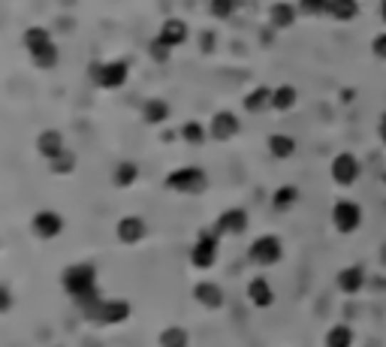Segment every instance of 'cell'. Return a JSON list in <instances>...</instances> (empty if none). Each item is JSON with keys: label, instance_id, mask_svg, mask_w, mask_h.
<instances>
[{"label": "cell", "instance_id": "6da1fadb", "mask_svg": "<svg viewBox=\"0 0 386 347\" xmlns=\"http://www.w3.org/2000/svg\"><path fill=\"white\" fill-rule=\"evenodd\" d=\"M21 40H24V48H28V55L33 61V67H40V70H55L58 67L61 51H58L55 40H51V33L46 28L33 24V28L24 31Z\"/></svg>", "mask_w": 386, "mask_h": 347}, {"label": "cell", "instance_id": "7a4b0ae2", "mask_svg": "<svg viewBox=\"0 0 386 347\" xmlns=\"http://www.w3.org/2000/svg\"><path fill=\"white\" fill-rule=\"evenodd\" d=\"M61 287L67 290V296H73V302L82 296H91V293H97V266L94 263L67 266L61 275Z\"/></svg>", "mask_w": 386, "mask_h": 347}, {"label": "cell", "instance_id": "3957f363", "mask_svg": "<svg viewBox=\"0 0 386 347\" xmlns=\"http://www.w3.org/2000/svg\"><path fill=\"white\" fill-rule=\"evenodd\" d=\"M163 185H166V190H172V194L197 197L209 187V175H205V170H199V166H182V170H172L166 175Z\"/></svg>", "mask_w": 386, "mask_h": 347}, {"label": "cell", "instance_id": "277c9868", "mask_svg": "<svg viewBox=\"0 0 386 347\" xmlns=\"http://www.w3.org/2000/svg\"><path fill=\"white\" fill-rule=\"evenodd\" d=\"M248 260L254 266H260V269L278 266L281 260H284V242H281L278 236H272V233L256 236L251 245H248Z\"/></svg>", "mask_w": 386, "mask_h": 347}, {"label": "cell", "instance_id": "5b68a950", "mask_svg": "<svg viewBox=\"0 0 386 347\" xmlns=\"http://www.w3.org/2000/svg\"><path fill=\"white\" fill-rule=\"evenodd\" d=\"M91 79L103 91H118L130 79V67L127 61H97L91 63Z\"/></svg>", "mask_w": 386, "mask_h": 347}, {"label": "cell", "instance_id": "8992f818", "mask_svg": "<svg viewBox=\"0 0 386 347\" xmlns=\"http://www.w3.org/2000/svg\"><path fill=\"white\" fill-rule=\"evenodd\" d=\"M217 257H221V236L212 233V229H202L190 248V263L197 269H212Z\"/></svg>", "mask_w": 386, "mask_h": 347}, {"label": "cell", "instance_id": "52a82bcc", "mask_svg": "<svg viewBox=\"0 0 386 347\" xmlns=\"http://www.w3.org/2000/svg\"><path fill=\"white\" fill-rule=\"evenodd\" d=\"M332 227L338 229L341 236H353L359 227H362V205L353 200H338L332 205Z\"/></svg>", "mask_w": 386, "mask_h": 347}, {"label": "cell", "instance_id": "ba28073f", "mask_svg": "<svg viewBox=\"0 0 386 347\" xmlns=\"http://www.w3.org/2000/svg\"><path fill=\"white\" fill-rule=\"evenodd\" d=\"M329 175H332V182L341 185V187H353L359 182V175H362V163H359L356 154L350 151H341L332 157L329 163Z\"/></svg>", "mask_w": 386, "mask_h": 347}, {"label": "cell", "instance_id": "9c48e42d", "mask_svg": "<svg viewBox=\"0 0 386 347\" xmlns=\"http://www.w3.org/2000/svg\"><path fill=\"white\" fill-rule=\"evenodd\" d=\"M130 314H133V302L130 299L112 296V299H103L100 302L94 323H100V326H121V323L130 320Z\"/></svg>", "mask_w": 386, "mask_h": 347}, {"label": "cell", "instance_id": "30bf717a", "mask_svg": "<svg viewBox=\"0 0 386 347\" xmlns=\"http://www.w3.org/2000/svg\"><path fill=\"white\" fill-rule=\"evenodd\" d=\"M63 217L58 212H51V209H43V212H36L31 217V229H33V236L40 239V242H55L61 233H63Z\"/></svg>", "mask_w": 386, "mask_h": 347}, {"label": "cell", "instance_id": "8fae6325", "mask_svg": "<svg viewBox=\"0 0 386 347\" xmlns=\"http://www.w3.org/2000/svg\"><path fill=\"white\" fill-rule=\"evenodd\" d=\"M241 133V121L236 112H214L212 121H209V136L214 143H229V139H236Z\"/></svg>", "mask_w": 386, "mask_h": 347}, {"label": "cell", "instance_id": "7c38bea8", "mask_svg": "<svg viewBox=\"0 0 386 347\" xmlns=\"http://www.w3.org/2000/svg\"><path fill=\"white\" fill-rule=\"evenodd\" d=\"M244 229H248V212L244 209H224L221 214H217V221H214V233L217 236H229V239H236V236H244Z\"/></svg>", "mask_w": 386, "mask_h": 347}, {"label": "cell", "instance_id": "4fadbf2b", "mask_svg": "<svg viewBox=\"0 0 386 347\" xmlns=\"http://www.w3.org/2000/svg\"><path fill=\"white\" fill-rule=\"evenodd\" d=\"M115 236H118L121 245H139L148 236V224L145 217L139 214H124L118 224H115Z\"/></svg>", "mask_w": 386, "mask_h": 347}, {"label": "cell", "instance_id": "5bb4252c", "mask_svg": "<svg viewBox=\"0 0 386 347\" xmlns=\"http://www.w3.org/2000/svg\"><path fill=\"white\" fill-rule=\"evenodd\" d=\"M193 299H197L199 308L205 311H217V308H224V287L217 284V281H199L197 287H193Z\"/></svg>", "mask_w": 386, "mask_h": 347}, {"label": "cell", "instance_id": "9a60e30c", "mask_svg": "<svg viewBox=\"0 0 386 347\" xmlns=\"http://www.w3.org/2000/svg\"><path fill=\"white\" fill-rule=\"evenodd\" d=\"M157 40H160L163 46H169V48L184 46V43L190 40V28H187V21H182V19H166V21L160 24Z\"/></svg>", "mask_w": 386, "mask_h": 347}, {"label": "cell", "instance_id": "2e32d148", "mask_svg": "<svg viewBox=\"0 0 386 347\" xmlns=\"http://www.w3.org/2000/svg\"><path fill=\"white\" fill-rule=\"evenodd\" d=\"M244 296H248V302H251L254 308H268V305L275 302V287L268 284V278L256 275V278L248 281V290H244Z\"/></svg>", "mask_w": 386, "mask_h": 347}, {"label": "cell", "instance_id": "e0dca14e", "mask_svg": "<svg viewBox=\"0 0 386 347\" xmlns=\"http://www.w3.org/2000/svg\"><path fill=\"white\" fill-rule=\"evenodd\" d=\"M335 284H338V290L341 293H347V296H356L359 290L365 287V269L362 266H344L341 272L335 275Z\"/></svg>", "mask_w": 386, "mask_h": 347}, {"label": "cell", "instance_id": "ac0fdd59", "mask_svg": "<svg viewBox=\"0 0 386 347\" xmlns=\"http://www.w3.org/2000/svg\"><path fill=\"white\" fill-rule=\"evenodd\" d=\"M296 19H299V6L287 4V0H278V4H272V9H268V24L278 28V31L293 28Z\"/></svg>", "mask_w": 386, "mask_h": 347}, {"label": "cell", "instance_id": "d6986e66", "mask_svg": "<svg viewBox=\"0 0 386 347\" xmlns=\"http://www.w3.org/2000/svg\"><path fill=\"white\" fill-rule=\"evenodd\" d=\"M67 148V143H63V133L61 130H43L40 136H36V154L40 157H46V160H51V157H58V154Z\"/></svg>", "mask_w": 386, "mask_h": 347}, {"label": "cell", "instance_id": "ffe728a7", "mask_svg": "<svg viewBox=\"0 0 386 347\" xmlns=\"http://www.w3.org/2000/svg\"><path fill=\"white\" fill-rule=\"evenodd\" d=\"M241 106H244V112H254V115H263V112H268V109H272V88L256 85L254 91L244 94Z\"/></svg>", "mask_w": 386, "mask_h": 347}, {"label": "cell", "instance_id": "44dd1931", "mask_svg": "<svg viewBox=\"0 0 386 347\" xmlns=\"http://www.w3.org/2000/svg\"><path fill=\"white\" fill-rule=\"evenodd\" d=\"M172 115L169 109V103H166L163 97H151L142 103V121L151 124V127H157V124H166V118Z\"/></svg>", "mask_w": 386, "mask_h": 347}, {"label": "cell", "instance_id": "7402d4cb", "mask_svg": "<svg viewBox=\"0 0 386 347\" xmlns=\"http://www.w3.org/2000/svg\"><path fill=\"white\" fill-rule=\"evenodd\" d=\"M296 103H299V91L293 85L272 88V112H290V109H296Z\"/></svg>", "mask_w": 386, "mask_h": 347}, {"label": "cell", "instance_id": "603a6c76", "mask_svg": "<svg viewBox=\"0 0 386 347\" xmlns=\"http://www.w3.org/2000/svg\"><path fill=\"white\" fill-rule=\"evenodd\" d=\"M323 344L326 347H353L356 344V332H353L350 323H335V326H329Z\"/></svg>", "mask_w": 386, "mask_h": 347}, {"label": "cell", "instance_id": "cb8c5ba5", "mask_svg": "<svg viewBox=\"0 0 386 347\" xmlns=\"http://www.w3.org/2000/svg\"><path fill=\"white\" fill-rule=\"evenodd\" d=\"M268 154L278 160H287L296 154V139L290 133H272L268 136Z\"/></svg>", "mask_w": 386, "mask_h": 347}, {"label": "cell", "instance_id": "d4e9b609", "mask_svg": "<svg viewBox=\"0 0 386 347\" xmlns=\"http://www.w3.org/2000/svg\"><path fill=\"white\" fill-rule=\"evenodd\" d=\"M329 19L341 24L359 19V0H329Z\"/></svg>", "mask_w": 386, "mask_h": 347}, {"label": "cell", "instance_id": "484cf974", "mask_svg": "<svg viewBox=\"0 0 386 347\" xmlns=\"http://www.w3.org/2000/svg\"><path fill=\"white\" fill-rule=\"evenodd\" d=\"M112 182H115V187H133L136 182H139V166L136 163H130V160H121L118 166H115V172H112Z\"/></svg>", "mask_w": 386, "mask_h": 347}, {"label": "cell", "instance_id": "4316f807", "mask_svg": "<svg viewBox=\"0 0 386 347\" xmlns=\"http://www.w3.org/2000/svg\"><path fill=\"white\" fill-rule=\"evenodd\" d=\"M75 163H79V157H75L70 148H63L58 157L48 160V172L51 175H70V172H75Z\"/></svg>", "mask_w": 386, "mask_h": 347}, {"label": "cell", "instance_id": "83f0119b", "mask_svg": "<svg viewBox=\"0 0 386 347\" xmlns=\"http://www.w3.org/2000/svg\"><path fill=\"white\" fill-rule=\"evenodd\" d=\"M296 202H299V187H296V185H284V187H278L272 194L275 212H290Z\"/></svg>", "mask_w": 386, "mask_h": 347}, {"label": "cell", "instance_id": "f1b7e54d", "mask_svg": "<svg viewBox=\"0 0 386 347\" xmlns=\"http://www.w3.org/2000/svg\"><path fill=\"white\" fill-rule=\"evenodd\" d=\"M178 136H182L187 145H202L205 136H209V127L199 124V121H184L182 127H178Z\"/></svg>", "mask_w": 386, "mask_h": 347}, {"label": "cell", "instance_id": "f546056e", "mask_svg": "<svg viewBox=\"0 0 386 347\" xmlns=\"http://www.w3.org/2000/svg\"><path fill=\"white\" fill-rule=\"evenodd\" d=\"M157 347H190V336L182 326H166L157 338Z\"/></svg>", "mask_w": 386, "mask_h": 347}, {"label": "cell", "instance_id": "4dcf8cb0", "mask_svg": "<svg viewBox=\"0 0 386 347\" xmlns=\"http://www.w3.org/2000/svg\"><path fill=\"white\" fill-rule=\"evenodd\" d=\"M296 6H299L302 16H311V19L329 16V0H299Z\"/></svg>", "mask_w": 386, "mask_h": 347}, {"label": "cell", "instance_id": "1f68e13d", "mask_svg": "<svg viewBox=\"0 0 386 347\" xmlns=\"http://www.w3.org/2000/svg\"><path fill=\"white\" fill-rule=\"evenodd\" d=\"M236 0H209V12L214 19H233V12H236Z\"/></svg>", "mask_w": 386, "mask_h": 347}, {"label": "cell", "instance_id": "d6a6232c", "mask_svg": "<svg viewBox=\"0 0 386 347\" xmlns=\"http://www.w3.org/2000/svg\"><path fill=\"white\" fill-rule=\"evenodd\" d=\"M148 51H151V58H154V61H160V63H166V61H169V55H172V48H169V46H163L157 36H154V43H151Z\"/></svg>", "mask_w": 386, "mask_h": 347}, {"label": "cell", "instance_id": "836d02e7", "mask_svg": "<svg viewBox=\"0 0 386 347\" xmlns=\"http://www.w3.org/2000/svg\"><path fill=\"white\" fill-rule=\"evenodd\" d=\"M12 305H16V296H12V290H9L6 284H0V314H6Z\"/></svg>", "mask_w": 386, "mask_h": 347}, {"label": "cell", "instance_id": "e575fe53", "mask_svg": "<svg viewBox=\"0 0 386 347\" xmlns=\"http://www.w3.org/2000/svg\"><path fill=\"white\" fill-rule=\"evenodd\" d=\"M371 55L380 58V61H386V33H377L375 40H371Z\"/></svg>", "mask_w": 386, "mask_h": 347}, {"label": "cell", "instance_id": "d590c367", "mask_svg": "<svg viewBox=\"0 0 386 347\" xmlns=\"http://www.w3.org/2000/svg\"><path fill=\"white\" fill-rule=\"evenodd\" d=\"M377 133H380V139H383V145H386V112L380 115V121H377Z\"/></svg>", "mask_w": 386, "mask_h": 347}, {"label": "cell", "instance_id": "8d00e7d4", "mask_svg": "<svg viewBox=\"0 0 386 347\" xmlns=\"http://www.w3.org/2000/svg\"><path fill=\"white\" fill-rule=\"evenodd\" d=\"M380 19H383V24H386V0L380 4Z\"/></svg>", "mask_w": 386, "mask_h": 347}, {"label": "cell", "instance_id": "74e56055", "mask_svg": "<svg viewBox=\"0 0 386 347\" xmlns=\"http://www.w3.org/2000/svg\"><path fill=\"white\" fill-rule=\"evenodd\" d=\"M380 260H383V266H386V245L380 248Z\"/></svg>", "mask_w": 386, "mask_h": 347}]
</instances>
